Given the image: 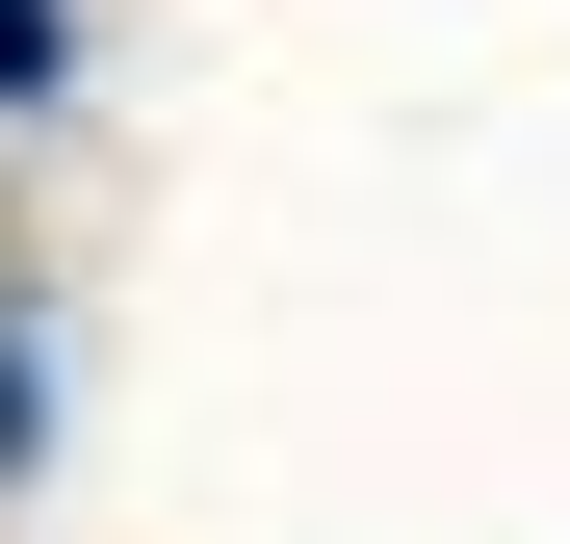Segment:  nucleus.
<instances>
[{"label":"nucleus","instance_id":"f257e3e1","mask_svg":"<svg viewBox=\"0 0 570 544\" xmlns=\"http://www.w3.org/2000/svg\"><path fill=\"white\" fill-rule=\"evenodd\" d=\"M27 78H52V0H0V105H27Z\"/></svg>","mask_w":570,"mask_h":544},{"label":"nucleus","instance_id":"f03ea898","mask_svg":"<svg viewBox=\"0 0 570 544\" xmlns=\"http://www.w3.org/2000/svg\"><path fill=\"white\" fill-rule=\"evenodd\" d=\"M0 467H27V337H0Z\"/></svg>","mask_w":570,"mask_h":544}]
</instances>
